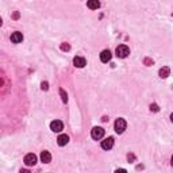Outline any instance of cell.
I'll use <instances>...</instances> for the list:
<instances>
[{"label": "cell", "instance_id": "12", "mask_svg": "<svg viewBox=\"0 0 173 173\" xmlns=\"http://www.w3.org/2000/svg\"><path fill=\"white\" fill-rule=\"evenodd\" d=\"M87 7L89 10H97L100 7V2H99V0H88V2H87Z\"/></svg>", "mask_w": 173, "mask_h": 173}, {"label": "cell", "instance_id": "15", "mask_svg": "<svg viewBox=\"0 0 173 173\" xmlns=\"http://www.w3.org/2000/svg\"><path fill=\"white\" fill-rule=\"evenodd\" d=\"M61 50H64V52H69L70 50L69 43H62V45H61Z\"/></svg>", "mask_w": 173, "mask_h": 173}, {"label": "cell", "instance_id": "8", "mask_svg": "<svg viewBox=\"0 0 173 173\" xmlns=\"http://www.w3.org/2000/svg\"><path fill=\"white\" fill-rule=\"evenodd\" d=\"M41 161H42L43 164H49V162L52 161V154H50L49 151L43 150L42 153H41Z\"/></svg>", "mask_w": 173, "mask_h": 173}, {"label": "cell", "instance_id": "17", "mask_svg": "<svg viewBox=\"0 0 173 173\" xmlns=\"http://www.w3.org/2000/svg\"><path fill=\"white\" fill-rule=\"evenodd\" d=\"M41 88H42L43 91H47V89H49V84H47L46 81H45V83H42V84H41Z\"/></svg>", "mask_w": 173, "mask_h": 173}, {"label": "cell", "instance_id": "3", "mask_svg": "<svg viewBox=\"0 0 173 173\" xmlns=\"http://www.w3.org/2000/svg\"><path fill=\"white\" fill-rule=\"evenodd\" d=\"M91 137H92L95 141L101 140V138L104 137V128L103 127H93L92 131H91Z\"/></svg>", "mask_w": 173, "mask_h": 173}, {"label": "cell", "instance_id": "5", "mask_svg": "<svg viewBox=\"0 0 173 173\" xmlns=\"http://www.w3.org/2000/svg\"><path fill=\"white\" fill-rule=\"evenodd\" d=\"M25 164L27 167H33V165L37 164V155L30 153V154H26L25 155Z\"/></svg>", "mask_w": 173, "mask_h": 173}, {"label": "cell", "instance_id": "9", "mask_svg": "<svg viewBox=\"0 0 173 173\" xmlns=\"http://www.w3.org/2000/svg\"><path fill=\"white\" fill-rule=\"evenodd\" d=\"M68 142H69V137H68L66 134H61L58 138H57V144L60 145V146H65L68 145Z\"/></svg>", "mask_w": 173, "mask_h": 173}, {"label": "cell", "instance_id": "7", "mask_svg": "<svg viewBox=\"0 0 173 173\" xmlns=\"http://www.w3.org/2000/svg\"><path fill=\"white\" fill-rule=\"evenodd\" d=\"M73 64H74V66H77V68H84L87 65V61L84 57H74L73 58Z\"/></svg>", "mask_w": 173, "mask_h": 173}, {"label": "cell", "instance_id": "6", "mask_svg": "<svg viewBox=\"0 0 173 173\" xmlns=\"http://www.w3.org/2000/svg\"><path fill=\"white\" fill-rule=\"evenodd\" d=\"M112 146H114L112 137H108L104 141H101V149H104V150H110V149H112Z\"/></svg>", "mask_w": 173, "mask_h": 173}, {"label": "cell", "instance_id": "13", "mask_svg": "<svg viewBox=\"0 0 173 173\" xmlns=\"http://www.w3.org/2000/svg\"><path fill=\"white\" fill-rule=\"evenodd\" d=\"M169 73H171V69H169L168 66H164L160 69V72H158V74H160L161 79H167V77L169 76Z\"/></svg>", "mask_w": 173, "mask_h": 173}, {"label": "cell", "instance_id": "20", "mask_svg": "<svg viewBox=\"0 0 173 173\" xmlns=\"http://www.w3.org/2000/svg\"><path fill=\"white\" fill-rule=\"evenodd\" d=\"M171 164L173 165V155H172V158H171Z\"/></svg>", "mask_w": 173, "mask_h": 173}, {"label": "cell", "instance_id": "19", "mask_svg": "<svg viewBox=\"0 0 173 173\" xmlns=\"http://www.w3.org/2000/svg\"><path fill=\"white\" fill-rule=\"evenodd\" d=\"M14 18H15V19H16V18H19V14H18V12H15V14H14Z\"/></svg>", "mask_w": 173, "mask_h": 173}, {"label": "cell", "instance_id": "2", "mask_svg": "<svg viewBox=\"0 0 173 173\" xmlns=\"http://www.w3.org/2000/svg\"><path fill=\"white\" fill-rule=\"evenodd\" d=\"M114 127H115V131H116L118 134H122L124 130H126L127 123H126V120H124V119H122V118H119V119L115 120Z\"/></svg>", "mask_w": 173, "mask_h": 173}, {"label": "cell", "instance_id": "11", "mask_svg": "<svg viewBox=\"0 0 173 173\" xmlns=\"http://www.w3.org/2000/svg\"><path fill=\"white\" fill-rule=\"evenodd\" d=\"M22 41H23V35H22V33L16 31V33H14L12 35H11V42H12V43H20Z\"/></svg>", "mask_w": 173, "mask_h": 173}, {"label": "cell", "instance_id": "10", "mask_svg": "<svg viewBox=\"0 0 173 173\" xmlns=\"http://www.w3.org/2000/svg\"><path fill=\"white\" fill-rule=\"evenodd\" d=\"M111 52L110 50H103V52H101V54H100V61L101 62H108V61L111 60Z\"/></svg>", "mask_w": 173, "mask_h": 173}, {"label": "cell", "instance_id": "14", "mask_svg": "<svg viewBox=\"0 0 173 173\" xmlns=\"http://www.w3.org/2000/svg\"><path fill=\"white\" fill-rule=\"evenodd\" d=\"M60 95H61V99H62L64 103H66V101H68V95H66V92L62 89V88L60 89Z\"/></svg>", "mask_w": 173, "mask_h": 173}, {"label": "cell", "instance_id": "4", "mask_svg": "<svg viewBox=\"0 0 173 173\" xmlns=\"http://www.w3.org/2000/svg\"><path fill=\"white\" fill-rule=\"evenodd\" d=\"M50 130H52L53 133H60V131L64 130V123L61 120H53L52 123H50Z\"/></svg>", "mask_w": 173, "mask_h": 173}, {"label": "cell", "instance_id": "21", "mask_svg": "<svg viewBox=\"0 0 173 173\" xmlns=\"http://www.w3.org/2000/svg\"><path fill=\"white\" fill-rule=\"evenodd\" d=\"M171 120H172V122H173V114H172V115H171Z\"/></svg>", "mask_w": 173, "mask_h": 173}, {"label": "cell", "instance_id": "16", "mask_svg": "<svg viewBox=\"0 0 173 173\" xmlns=\"http://www.w3.org/2000/svg\"><path fill=\"white\" fill-rule=\"evenodd\" d=\"M150 111H153V112H158L160 108H158L157 104H150Z\"/></svg>", "mask_w": 173, "mask_h": 173}, {"label": "cell", "instance_id": "18", "mask_svg": "<svg viewBox=\"0 0 173 173\" xmlns=\"http://www.w3.org/2000/svg\"><path fill=\"white\" fill-rule=\"evenodd\" d=\"M127 160H128V161H135L134 154H128V155H127Z\"/></svg>", "mask_w": 173, "mask_h": 173}, {"label": "cell", "instance_id": "1", "mask_svg": "<svg viewBox=\"0 0 173 173\" xmlns=\"http://www.w3.org/2000/svg\"><path fill=\"white\" fill-rule=\"evenodd\" d=\"M115 53H116V56L119 58H126L128 54H130V49L126 45H119L116 47V50H115Z\"/></svg>", "mask_w": 173, "mask_h": 173}]
</instances>
